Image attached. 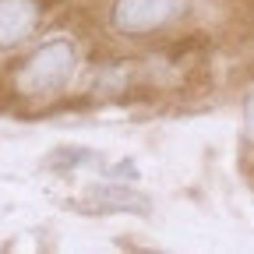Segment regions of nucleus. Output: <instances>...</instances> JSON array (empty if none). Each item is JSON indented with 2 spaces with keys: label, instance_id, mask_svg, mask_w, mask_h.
I'll list each match as a JSON object with an SVG mask.
<instances>
[{
  "label": "nucleus",
  "instance_id": "20e7f679",
  "mask_svg": "<svg viewBox=\"0 0 254 254\" xmlns=\"http://www.w3.org/2000/svg\"><path fill=\"white\" fill-rule=\"evenodd\" d=\"M88 201L99 212H148V198L124 184H95L88 187Z\"/></svg>",
  "mask_w": 254,
  "mask_h": 254
},
{
  "label": "nucleus",
  "instance_id": "f03ea898",
  "mask_svg": "<svg viewBox=\"0 0 254 254\" xmlns=\"http://www.w3.org/2000/svg\"><path fill=\"white\" fill-rule=\"evenodd\" d=\"M190 14H194V0H110L106 28L117 39L148 43L177 32Z\"/></svg>",
  "mask_w": 254,
  "mask_h": 254
},
{
  "label": "nucleus",
  "instance_id": "39448f33",
  "mask_svg": "<svg viewBox=\"0 0 254 254\" xmlns=\"http://www.w3.org/2000/svg\"><path fill=\"white\" fill-rule=\"evenodd\" d=\"M92 152L88 148H64V155H57L53 159V166H85V163H92Z\"/></svg>",
  "mask_w": 254,
  "mask_h": 254
},
{
  "label": "nucleus",
  "instance_id": "f257e3e1",
  "mask_svg": "<svg viewBox=\"0 0 254 254\" xmlns=\"http://www.w3.org/2000/svg\"><path fill=\"white\" fill-rule=\"evenodd\" d=\"M81 71V43L67 32L43 36L39 43H28L25 53L7 67L11 95L21 103H50L64 95Z\"/></svg>",
  "mask_w": 254,
  "mask_h": 254
},
{
  "label": "nucleus",
  "instance_id": "423d86ee",
  "mask_svg": "<svg viewBox=\"0 0 254 254\" xmlns=\"http://www.w3.org/2000/svg\"><path fill=\"white\" fill-rule=\"evenodd\" d=\"M244 131H247V141H254V92H247L244 99Z\"/></svg>",
  "mask_w": 254,
  "mask_h": 254
},
{
  "label": "nucleus",
  "instance_id": "7ed1b4c3",
  "mask_svg": "<svg viewBox=\"0 0 254 254\" xmlns=\"http://www.w3.org/2000/svg\"><path fill=\"white\" fill-rule=\"evenodd\" d=\"M46 0H0V53H18L43 32Z\"/></svg>",
  "mask_w": 254,
  "mask_h": 254
}]
</instances>
